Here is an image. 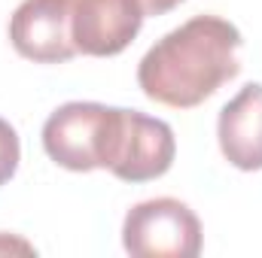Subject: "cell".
<instances>
[{"mask_svg":"<svg viewBox=\"0 0 262 258\" xmlns=\"http://www.w3.org/2000/svg\"><path fill=\"white\" fill-rule=\"evenodd\" d=\"M216 140L223 158L253 173L262 170V85L247 82L223 110L216 119Z\"/></svg>","mask_w":262,"mask_h":258,"instance_id":"cell-7","label":"cell"},{"mask_svg":"<svg viewBox=\"0 0 262 258\" xmlns=\"http://www.w3.org/2000/svg\"><path fill=\"white\" fill-rule=\"evenodd\" d=\"M122 246L134 258H195L201 252V222L177 197H149L125 213Z\"/></svg>","mask_w":262,"mask_h":258,"instance_id":"cell-3","label":"cell"},{"mask_svg":"<svg viewBox=\"0 0 262 258\" xmlns=\"http://www.w3.org/2000/svg\"><path fill=\"white\" fill-rule=\"evenodd\" d=\"M177 155V140L168 122L143 116L137 110H122L119 137L110 173L122 183H149L171 170Z\"/></svg>","mask_w":262,"mask_h":258,"instance_id":"cell-5","label":"cell"},{"mask_svg":"<svg viewBox=\"0 0 262 258\" xmlns=\"http://www.w3.org/2000/svg\"><path fill=\"white\" fill-rule=\"evenodd\" d=\"M241 31L220 15H195L168 31L137 64L140 91L171 110H192L241 73Z\"/></svg>","mask_w":262,"mask_h":258,"instance_id":"cell-1","label":"cell"},{"mask_svg":"<svg viewBox=\"0 0 262 258\" xmlns=\"http://www.w3.org/2000/svg\"><path fill=\"white\" fill-rule=\"evenodd\" d=\"M6 249H18V252H34V246H31V243H25V240H12V237H9V243H6V234H0V252H6Z\"/></svg>","mask_w":262,"mask_h":258,"instance_id":"cell-10","label":"cell"},{"mask_svg":"<svg viewBox=\"0 0 262 258\" xmlns=\"http://www.w3.org/2000/svg\"><path fill=\"white\" fill-rule=\"evenodd\" d=\"M12 49L34 64H64L73 46V0H21L9 18Z\"/></svg>","mask_w":262,"mask_h":258,"instance_id":"cell-4","label":"cell"},{"mask_svg":"<svg viewBox=\"0 0 262 258\" xmlns=\"http://www.w3.org/2000/svg\"><path fill=\"white\" fill-rule=\"evenodd\" d=\"M137 0H73V46L92 58L125 52L143 28Z\"/></svg>","mask_w":262,"mask_h":258,"instance_id":"cell-6","label":"cell"},{"mask_svg":"<svg viewBox=\"0 0 262 258\" xmlns=\"http://www.w3.org/2000/svg\"><path fill=\"white\" fill-rule=\"evenodd\" d=\"M143 6V15H165L171 9H177L183 0H137Z\"/></svg>","mask_w":262,"mask_h":258,"instance_id":"cell-9","label":"cell"},{"mask_svg":"<svg viewBox=\"0 0 262 258\" xmlns=\"http://www.w3.org/2000/svg\"><path fill=\"white\" fill-rule=\"evenodd\" d=\"M18 161H21V143H18V134L15 128L0 119V186H6L15 170H18Z\"/></svg>","mask_w":262,"mask_h":258,"instance_id":"cell-8","label":"cell"},{"mask_svg":"<svg viewBox=\"0 0 262 258\" xmlns=\"http://www.w3.org/2000/svg\"><path fill=\"white\" fill-rule=\"evenodd\" d=\"M122 107H107L95 100H70L58 107L43 125L46 155L73 173L110 170L116 152Z\"/></svg>","mask_w":262,"mask_h":258,"instance_id":"cell-2","label":"cell"}]
</instances>
